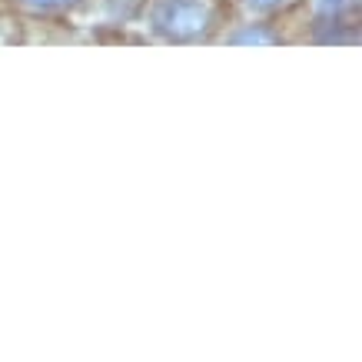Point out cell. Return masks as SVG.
<instances>
[{
  "mask_svg": "<svg viewBox=\"0 0 362 362\" xmlns=\"http://www.w3.org/2000/svg\"><path fill=\"white\" fill-rule=\"evenodd\" d=\"M216 21L220 13L213 0H153L150 4V27L176 44L206 40L220 27Z\"/></svg>",
  "mask_w": 362,
  "mask_h": 362,
  "instance_id": "cell-1",
  "label": "cell"
},
{
  "mask_svg": "<svg viewBox=\"0 0 362 362\" xmlns=\"http://www.w3.org/2000/svg\"><path fill=\"white\" fill-rule=\"evenodd\" d=\"M233 44H276L279 33L269 30V23H243V30L230 33Z\"/></svg>",
  "mask_w": 362,
  "mask_h": 362,
  "instance_id": "cell-2",
  "label": "cell"
},
{
  "mask_svg": "<svg viewBox=\"0 0 362 362\" xmlns=\"http://www.w3.org/2000/svg\"><path fill=\"white\" fill-rule=\"evenodd\" d=\"M250 13H279L286 7H293L296 0H240Z\"/></svg>",
  "mask_w": 362,
  "mask_h": 362,
  "instance_id": "cell-3",
  "label": "cell"
}]
</instances>
